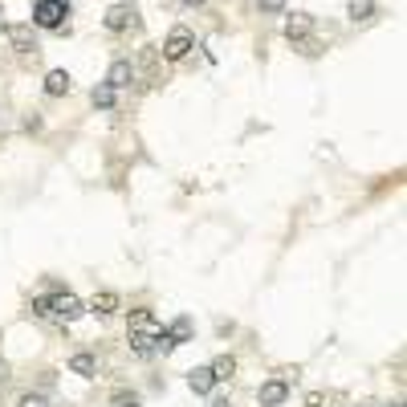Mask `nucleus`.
<instances>
[{"label":"nucleus","mask_w":407,"mask_h":407,"mask_svg":"<svg viewBox=\"0 0 407 407\" xmlns=\"http://www.w3.org/2000/svg\"><path fill=\"white\" fill-rule=\"evenodd\" d=\"M257 4H260V13H281V8H285V0H257Z\"/></svg>","instance_id":"nucleus-19"},{"label":"nucleus","mask_w":407,"mask_h":407,"mask_svg":"<svg viewBox=\"0 0 407 407\" xmlns=\"http://www.w3.org/2000/svg\"><path fill=\"white\" fill-rule=\"evenodd\" d=\"M134 4H122V0H118V4H114L110 13H106V21H102V25H106V29L110 33H127L130 25H134Z\"/></svg>","instance_id":"nucleus-7"},{"label":"nucleus","mask_w":407,"mask_h":407,"mask_svg":"<svg viewBox=\"0 0 407 407\" xmlns=\"http://www.w3.org/2000/svg\"><path fill=\"white\" fill-rule=\"evenodd\" d=\"M387 407H403V403H387Z\"/></svg>","instance_id":"nucleus-23"},{"label":"nucleus","mask_w":407,"mask_h":407,"mask_svg":"<svg viewBox=\"0 0 407 407\" xmlns=\"http://www.w3.org/2000/svg\"><path fill=\"white\" fill-rule=\"evenodd\" d=\"M183 4H192V8H195V4H204V0H183Z\"/></svg>","instance_id":"nucleus-22"},{"label":"nucleus","mask_w":407,"mask_h":407,"mask_svg":"<svg viewBox=\"0 0 407 407\" xmlns=\"http://www.w3.org/2000/svg\"><path fill=\"white\" fill-rule=\"evenodd\" d=\"M309 29H314V16H306V13H293L290 21H285V37H290V41H306Z\"/></svg>","instance_id":"nucleus-8"},{"label":"nucleus","mask_w":407,"mask_h":407,"mask_svg":"<svg viewBox=\"0 0 407 407\" xmlns=\"http://www.w3.org/2000/svg\"><path fill=\"white\" fill-rule=\"evenodd\" d=\"M290 399V383L285 379H269V383H260V391H257V403L260 407H281Z\"/></svg>","instance_id":"nucleus-5"},{"label":"nucleus","mask_w":407,"mask_h":407,"mask_svg":"<svg viewBox=\"0 0 407 407\" xmlns=\"http://www.w3.org/2000/svg\"><path fill=\"white\" fill-rule=\"evenodd\" d=\"M195 49V37H192V29H183V25H176V29L167 33V41H163V57L167 62H183L188 53Z\"/></svg>","instance_id":"nucleus-4"},{"label":"nucleus","mask_w":407,"mask_h":407,"mask_svg":"<svg viewBox=\"0 0 407 407\" xmlns=\"http://www.w3.org/2000/svg\"><path fill=\"white\" fill-rule=\"evenodd\" d=\"M122 4H130V0H122Z\"/></svg>","instance_id":"nucleus-24"},{"label":"nucleus","mask_w":407,"mask_h":407,"mask_svg":"<svg viewBox=\"0 0 407 407\" xmlns=\"http://www.w3.org/2000/svg\"><path fill=\"white\" fill-rule=\"evenodd\" d=\"M69 86H74V78H69L65 69H49V74H45V94H49V98L69 94Z\"/></svg>","instance_id":"nucleus-10"},{"label":"nucleus","mask_w":407,"mask_h":407,"mask_svg":"<svg viewBox=\"0 0 407 407\" xmlns=\"http://www.w3.org/2000/svg\"><path fill=\"white\" fill-rule=\"evenodd\" d=\"M208 407H232V403H228V399H212Z\"/></svg>","instance_id":"nucleus-21"},{"label":"nucleus","mask_w":407,"mask_h":407,"mask_svg":"<svg viewBox=\"0 0 407 407\" xmlns=\"http://www.w3.org/2000/svg\"><path fill=\"white\" fill-rule=\"evenodd\" d=\"M208 371H212V379H216V383H224V379H232V374H236V358H232V355H220V358L208 367Z\"/></svg>","instance_id":"nucleus-13"},{"label":"nucleus","mask_w":407,"mask_h":407,"mask_svg":"<svg viewBox=\"0 0 407 407\" xmlns=\"http://www.w3.org/2000/svg\"><path fill=\"white\" fill-rule=\"evenodd\" d=\"M4 37L16 53H37V37H33V25H4Z\"/></svg>","instance_id":"nucleus-6"},{"label":"nucleus","mask_w":407,"mask_h":407,"mask_svg":"<svg viewBox=\"0 0 407 407\" xmlns=\"http://www.w3.org/2000/svg\"><path fill=\"white\" fill-rule=\"evenodd\" d=\"M69 371L81 374V379H94V371H98L94 355H74V358H69Z\"/></svg>","instance_id":"nucleus-14"},{"label":"nucleus","mask_w":407,"mask_h":407,"mask_svg":"<svg viewBox=\"0 0 407 407\" xmlns=\"http://www.w3.org/2000/svg\"><path fill=\"white\" fill-rule=\"evenodd\" d=\"M94 106L98 110H114V86H106V81H102V86H94Z\"/></svg>","instance_id":"nucleus-16"},{"label":"nucleus","mask_w":407,"mask_h":407,"mask_svg":"<svg viewBox=\"0 0 407 407\" xmlns=\"http://www.w3.org/2000/svg\"><path fill=\"white\" fill-rule=\"evenodd\" d=\"M33 309L41 314V318H53V322H78L81 314H86V302H81L78 293H69V290H62V293H41L37 302H33Z\"/></svg>","instance_id":"nucleus-2"},{"label":"nucleus","mask_w":407,"mask_h":407,"mask_svg":"<svg viewBox=\"0 0 407 407\" xmlns=\"http://www.w3.org/2000/svg\"><path fill=\"white\" fill-rule=\"evenodd\" d=\"M130 81H134V65H130V62H114L110 74H106V86L122 90V86H130Z\"/></svg>","instance_id":"nucleus-12"},{"label":"nucleus","mask_w":407,"mask_h":407,"mask_svg":"<svg viewBox=\"0 0 407 407\" xmlns=\"http://www.w3.org/2000/svg\"><path fill=\"white\" fill-rule=\"evenodd\" d=\"M188 387H192L195 395H212L216 379H212V371H208V367H195V371H188Z\"/></svg>","instance_id":"nucleus-11"},{"label":"nucleus","mask_w":407,"mask_h":407,"mask_svg":"<svg viewBox=\"0 0 407 407\" xmlns=\"http://www.w3.org/2000/svg\"><path fill=\"white\" fill-rule=\"evenodd\" d=\"M114 407H143L139 395H114Z\"/></svg>","instance_id":"nucleus-20"},{"label":"nucleus","mask_w":407,"mask_h":407,"mask_svg":"<svg viewBox=\"0 0 407 407\" xmlns=\"http://www.w3.org/2000/svg\"><path fill=\"white\" fill-rule=\"evenodd\" d=\"M90 314H98V318H110L114 309H118V293H110V290H102V293H94L90 297Z\"/></svg>","instance_id":"nucleus-9"},{"label":"nucleus","mask_w":407,"mask_h":407,"mask_svg":"<svg viewBox=\"0 0 407 407\" xmlns=\"http://www.w3.org/2000/svg\"><path fill=\"white\" fill-rule=\"evenodd\" d=\"M127 338H130V350L139 358H151V355H171L176 342L167 334V326L155 318V309H134L127 322Z\"/></svg>","instance_id":"nucleus-1"},{"label":"nucleus","mask_w":407,"mask_h":407,"mask_svg":"<svg viewBox=\"0 0 407 407\" xmlns=\"http://www.w3.org/2000/svg\"><path fill=\"white\" fill-rule=\"evenodd\" d=\"M346 13H350V21H371L374 16V0H350V4H346Z\"/></svg>","instance_id":"nucleus-15"},{"label":"nucleus","mask_w":407,"mask_h":407,"mask_svg":"<svg viewBox=\"0 0 407 407\" xmlns=\"http://www.w3.org/2000/svg\"><path fill=\"white\" fill-rule=\"evenodd\" d=\"M16 407H49V399L41 395V391H29V395H21V403Z\"/></svg>","instance_id":"nucleus-18"},{"label":"nucleus","mask_w":407,"mask_h":407,"mask_svg":"<svg viewBox=\"0 0 407 407\" xmlns=\"http://www.w3.org/2000/svg\"><path fill=\"white\" fill-rule=\"evenodd\" d=\"M69 13H74L69 0H33V25L37 29H49V33L69 29Z\"/></svg>","instance_id":"nucleus-3"},{"label":"nucleus","mask_w":407,"mask_h":407,"mask_svg":"<svg viewBox=\"0 0 407 407\" xmlns=\"http://www.w3.org/2000/svg\"><path fill=\"white\" fill-rule=\"evenodd\" d=\"M167 334H171V342H176V346H179V342H183V338H192V322H188V318H179V322L171 326Z\"/></svg>","instance_id":"nucleus-17"}]
</instances>
